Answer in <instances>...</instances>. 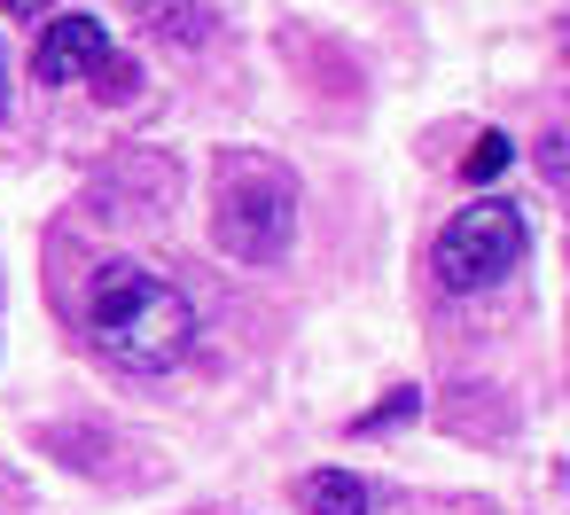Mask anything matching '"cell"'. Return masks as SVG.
I'll use <instances>...</instances> for the list:
<instances>
[{
    "instance_id": "ba28073f",
    "label": "cell",
    "mask_w": 570,
    "mask_h": 515,
    "mask_svg": "<svg viewBox=\"0 0 570 515\" xmlns=\"http://www.w3.org/2000/svg\"><path fill=\"white\" fill-rule=\"evenodd\" d=\"M414 406H422V390H391V398H383V414H360V422H352V429H360V437H375V429H383V422H406V414H414Z\"/></svg>"
},
{
    "instance_id": "30bf717a",
    "label": "cell",
    "mask_w": 570,
    "mask_h": 515,
    "mask_svg": "<svg viewBox=\"0 0 570 515\" xmlns=\"http://www.w3.org/2000/svg\"><path fill=\"white\" fill-rule=\"evenodd\" d=\"M9 17H48V0H0Z\"/></svg>"
},
{
    "instance_id": "3957f363",
    "label": "cell",
    "mask_w": 570,
    "mask_h": 515,
    "mask_svg": "<svg viewBox=\"0 0 570 515\" xmlns=\"http://www.w3.org/2000/svg\"><path fill=\"white\" fill-rule=\"evenodd\" d=\"M523 242H531L523 211L500 204V196H484V204H469V211L445 219V235H438V281L453 297H476V289L508 281V266L523 258Z\"/></svg>"
},
{
    "instance_id": "8992f818",
    "label": "cell",
    "mask_w": 570,
    "mask_h": 515,
    "mask_svg": "<svg viewBox=\"0 0 570 515\" xmlns=\"http://www.w3.org/2000/svg\"><path fill=\"white\" fill-rule=\"evenodd\" d=\"M508 165H515V141H508V133H476V149L461 157V180H476V188H484V180H500Z\"/></svg>"
},
{
    "instance_id": "52a82bcc",
    "label": "cell",
    "mask_w": 570,
    "mask_h": 515,
    "mask_svg": "<svg viewBox=\"0 0 570 515\" xmlns=\"http://www.w3.org/2000/svg\"><path fill=\"white\" fill-rule=\"evenodd\" d=\"M87 87H102V102H126V95H134V87H141V71H134V63H118V56H110V63H102V71H95V79H87Z\"/></svg>"
},
{
    "instance_id": "277c9868",
    "label": "cell",
    "mask_w": 570,
    "mask_h": 515,
    "mask_svg": "<svg viewBox=\"0 0 570 515\" xmlns=\"http://www.w3.org/2000/svg\"><path fill=\"white\" fill-rule=\"evenodd\" d=\"M102 63H110V24L87 17V9L56 17V24L40 32V56H32V71H40L48 87H87Z\"/></svg>"
},
{
    "instance_id": "7a4b0ae2",
    "label": "cell",
    "mask_w": 570,
    "mask_h": 515,
    "mask_svg": "<svg viewBox=\"0 0 570 515\" xmlns=\"http://www.w3.org/2000/svg\"><path fill=\"white\" fill-rule=\"evenodd\" d=\"M212 235L243 266L282 258L289 235H297V180L282 165H266V157H235L219 172V188H212Z\"/></svg>"
},
{
    "instance_id": "6da1fadb",
    "label": "cell",
    "mask_w": 570,
    "mask_h": 515,
    "mask_svg": "<svg viewBox=\"0 0 570 515\" xmlns=\"http://www.w3.org/2000/svg\"><path fill=\"white\" fill-rule=\"evenodd\" d=\"M79 320H87V344L126 375H165L196 351V305L157 266H134V258H118L87 281Z\"/></svg>"
},
{
    "instance_id": "5b68a950",
    "label": "cell",
    "mask_w": 570,
    "mask_h": 515,
    "mask_svg": "<svg viewBox=\"0 0 570 515\" xmlns=\"http://www.w3.org/2000/svg\"><path fill=\"white\" fill-rule=\"evenodd\" d=\"M297 507H305V515H367L375 499H367V484H360V476L321 468V476H305V484H297Z\"/></svg>"
},
{
    "instance_id": "9c48e42d",
    "label": "cell",
    "mask_w": 570,
    "mask_h": 515,
    "mask_svg": "<svg viewBox=\"0 0 570 515\" xmlns=\"http://www.w3.org/2000/svg\"><path fill=\"white\" fill-rule=\"evenodd\" d=\"M9 110H17V79H9V48H0V126H9Z\"/></svg>"
}]
</instances>
